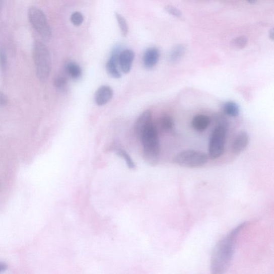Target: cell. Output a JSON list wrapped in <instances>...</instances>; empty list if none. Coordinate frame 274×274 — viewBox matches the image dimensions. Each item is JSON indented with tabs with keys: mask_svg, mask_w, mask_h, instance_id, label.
<instances>
[{
	"mask_svg": "<svg viewBox=\"0 0 274 274\" xmlns=\"http://www.w3.org/2000/svg\"><path fill=\"white\" fill-rule=\"evenodd\" d=\"M155 125L158 132H168L173 130L175 126L174 120L169 115L162 116Z\"/></svg>",
	"mask_w": 274,
	"mask_h": 274,
	"instance_id": "cell-13",
	"label": "cell"
},
{
	"mask_svg": "<svg viewBox=\"0 0 274 274\" xmlns=\"http://www.w3.org/2000/svg\"><path fill=\"white\" fill-rule=\"evenodd\" d=\"M115 17L117 23H118L119 29L121 30L122 36L126 37L128 34V28L124 17L117 13H115Z\"/></svg>",
	"mask_w": 274,
	"mask_h": 274,
	"instance_id": "cell-18",
	"label": "cell"
},
{
	"mask_svg": "<svg viewBox=\"0 0 274 274\" xmlns=\"http://www.w3.org/2000/svg\"><path fill=\"white\" fill-rule=\"evenodd\" d=\"M268 36H269V39L270 40H271L272 41L273 40V39H274V30H273V28L269 30V33H268Z\"/></svg>",
	"mask_w": 274,
	"mask_h": 274,
	"instance_id": "cell-28",
	"label": "cell"
},
{
	"mask_svg": "<svg viewBox=\"0 0 274 274\" xmlns=\"http://www.w3.org/2000/svg\"><path fill=\"white\" fill-rule=\"evenodd\" d=\"M223 111L227 116L236 117L239 114V107L234 101H229L225 103L223 105Z\"/></svg>",
	"mask_w": 274,
	"mask_h": 274,
	"instance_id": "cell-17",
	"label": "cell"
},
{
	"mask_svg": "<svg viewBox=\"0 0 274 274\" xmlns=\"http://www.w3.org/2000/svg\"><path fill=\"white\" fill-rule=\"evenodd\" d=\"M249 143V135L246 131L239 132L236 136L231 147L233 153L235 155L242 153Z\"/></svg>",
	"mask_w": 274,
	"mask_h": 274,
	"instance_id": "cell-8",
	"label": "cell"
},
{
	"mask_svg": "<svg viewBox=\"0 0 274 274\" xmlns=\"http://www.w3.org/2000/svg\"><path fill=\"white\" fill-rule=\"evenodd\" d=\"M118 156L124 159L126 163L127 166L130 169H133L135 167L134 163L129 155L123 150H118L116 152Z\"/></svg>",
	"mask_w": 274,
	"mask_h": 274,
	"instance_id": "cell-20",
	"label": "cell"
},
{
	"mask_svg": "<svg viewBox=\"0 0 274 274\" xmlns=\"http://www.w3.org/2000/svg\"><path fill=\"white\" fill-rule=\"evenodd\" d=\"M165 10L169 14L174 17H181L182 16V13L178 8L172 6H167L165 7Z\"/></svg>",
	"mask_w": 274,
	"mask_h": 274,
	"instance_id": "cell-24",
	"label": "cell"
},
{
	"mask_svg": "<svg viewBox=\"0 0 274 274\" xmlns=\"http://www.w3.org/2000/svg\"><path fill=\"white\" fill-rule=\"evenodd\" d=\"M7 100L4 94L0 92V105L4 106L6 104Z\"/></svg>",
	"mask_w": 274,
	"mask_h": 274,
	"instance_id": "cell-26",
	"label": "cell"
},
{
	"mask_svg": "<svg viewBox=\"0 0 274 274\" xmlns=\"http://www.w3.org/2000/svg\"><path fill=\"white\" fill-rule=\"evenodd\" d=\"M113 91L108 86H102L95 94V101L98 106L105 105L113 98Z\"/></svg>",
	"mask_w": 274,
	"mask_h": 274,
	"instance_id": "cell-12",
	"label": "cell"
},
{
	"mask_svg": "<svg viewBox=\"0 0 274 274\" xmlns=\"http://www.w3.org/2000/svg\"><path fill=\"white\" fill-rule=\"evenodd\" d=\"M217 126H221L229 129L230 124L227 118L221 114H218L214 117Z\"/></svg>",
	"mask_w": 274,
	"mask_h": 274,
	"instance_id": "cell-22",
	"label": "cell"
},
{
	"mask_svg": "<svg viewBox=\"0 0 274 274\" xmlns=\"http://www.w3.org/2000/svg\"><path fill=\"white\" fill-rule=\"evenodd\" d=\"M120 53H121V51H120L119 47H116L113 50L106 64L107 72L111 76L116 79H120L121 77V74L120 73L117 68V63H118V57Z\"/></svg>",
	"mask_w": 274,
	"mask_h": 274,
	"instance_id": "cell-10",
	"label": "cell"
},
{
	"mask_svg": "<svg viewBox=\"0 0 274 274\" xmlns=\"http://www.w3.org/2000/svg\"><path fill=\"white\" fill-rule=\"evenodd\" d=\"M140 139L142 143L145 159L151 165H157L159 159L160 144L155 124L153 123L150 125Z\"/></svg>",
	"mask_w": 274,
	"mask_h": 274,
	"instance_id": "cell-2",
	"label": "cell"
},
{
	"mask_svg": "<svg viewBox=\"0 0 274 274\" xmlns=\"http://www.w3.org/2000/svg\"><path fill=\"white\" fill-rule=\"evenodd\" d=\"M4 0H0V12H1L3 6Z\"/></svg>",
	"mask_w": 274,
	"mask_h": 274,
	"instance_id": "cell-30",
	"label": "cell"
},
{
	"mask_svg": "<svg viewBox=\"0 0 274 274\" xmlns=\"http://www.w3.org/2000/svg\"><path fill=\"white\" fill-rule=\"evenodd\" d=\"M153 123L151 111L145 110L137 119L135 124V131L137 136L140 139L143 132Z\"/></svg>",
	"mask_w": 274,
	"mask_h": 274,
	"instance_id": "cell-7",
	"label": "cell"
},
{
	"mask_svg": "<svg viewBox=\"0 0 274 274\" xmlns=\"http://www.w3.org/2000/svg\"><path fill=\"white\" fill-rule=\"evenodd\" d=\"M55 87L61 91H65L67 88V82L64 77H57L54 82Z\"/></svg>",
	"mask_w": 274,
	"mask_h": 274,
	"instance_id": "cell-21",
	"label": "cell"
},
{
	"mask_svg": "<svg viewBox=\"0 0 274 274\" xmlns=\"http://www.w3.org/2000/svg\"><path fill=\"white\" fill-rule=\"evenodd\" d=\"M160 58V51L156 47H151L145 51L143 57L145 67L150 70L158 63Z\"/></svg>",
	"mask_w": 274,
	"mask_h": 274,
	"instance_id": "cell-11",
	"label": "cell"
},
{
	"mask_svg": "<svg viewBox=\"0 0 274 274\" xmlns=\"http://www.w3.org/2000/svg\"><path fill=\"white\" fill-rule=\"evenodd\" d=\"M248 40L244 36H240L234 38L231 42V46L238 49L244 48L247 45Z\"/></svg>",
	"mask_w": 274,
	"mask_h": 274,
	"instance_id": "cell-19",
	"label": "cell"
},
{
	"mask_svg": "<svg viewBox=\"0 0 274 274\" xmlns=\"http://www.w3.org/2000/svg\"><path fill=\"white\" fill-rule=\"evenodd\" d=\"M29 18L33 27L45 40L51 37V31L46 17L39 8L32 7L29 9Z\"/></svg>",
	"mask_w": 274,
	"mask_h": 274,
	"instance_id": "cell-6",
	"label": "cell"
},
{
	"mask_svg": "<svg viewBox=\"0 0 274 274\" xmlns=\"http://www.w3.org/2000/svg\"><path fill=\"white\" fill-rule=\"evenodd\" d=\"M186 51V47L183 44H178L175 46L171 50L169 55V61L170 63L175 64L181 61Z\"/></svg>",
	"mask_w": 274,
	"mask_h": 274,
	"instance_id": "cell-15",
	"label": "cell"
},
{
	"mask_svg": "<svg viewBox=\"0 0 274 274\" xmlns=\"http://www.w3.org/2000/svg\"><path fill=\"white\" fill-rule=\"evenodd\" d=\"M7 65V57L5 50L0 47V67L3 71L6 70Z\"/></svg>",
	"mask_w": 274,
	"mask_h": 274,
	"instance_id": "cell-25",
	"label": "cell"
},
{
	"mask_svg": "<svg viewBox=\"0 0 274 274\" xmlns=\"http://www.w3.org/2000/svg\"><path fill=\"white\" fill-rule=\"evenodd\" d=\"M72 23L76 27L80 26L84 21L83 15L80 12L74 13L71 17Z\"/></svg>",
	"mask_w": 274,
	"mask_h": 274,
	"instance_id": "cell-23",
	"label": "cell"
},
{
	"mask_svg": "<svg viewBox=\"0 0 274 274\" xmlns=\"http://www.w3.org/2000/svg\"><path fill=\"white\" fill-rule=\"evenodd\" d=\"M207 154L195 150H186L179 153L174 159L176 164L187 168H198L207 164Z\"/></svg>",
	"mask_w": 274,
	"mask_h": 274,
	"instance_id": "cell-5",
	"label": "cell"
},
{
	"mask_svg": "<svg viewBox=\"0 0 274 274\" xmlns=\"http://www.w3.org/2000/svg\"><path fill=\"white\" fill-rule=\"evenodd\" d=\"M33 58L38 79L46 82L51 71V58L47 47L41 42L37 41L34 44Z\"/></svg>",
	"mask_w": 274,
	"mask_h": 274,
	"instance_id": "cell-3",
	"label": "cell"
},
{
	"mask_svg": "<svg viewBox=\"0 0 274 274\" xmlns=\"http://www.w3.org/2000/svg\"><path fill=\"white\" fill-rule=\"evenodd\" d=\"M65 70L68 75L74 80H79L82 75L81 67L75 62L70 61L66 63Z\"/></svg>",
	"mask_w": 274,
	"mask_h": 274,
	"instance_id": "cell-16",
	"label": "cell"
},
{
	"mask_svg": "<svg viewBox=\"0 0 274 274\" xmlns=\"http://www.w3.org/2000/svg\"><path fill=\"white\" fill-rule=\"evenodd\" d=\"M246 222L239 225L222 238L214 247L211 259V269L214 274H223L229 268L234 258L238 235Z\"/></svg>",
	"mask_w": 274,
	"mask_h": 274,
	"instance_id": "cell-1",
	"label": "cell"
},
{
	"mask_svg": "<svg viewBox=\"0 0 274 274\" xmlns=\"http://www.w3.org/2000/svg\"><path fill=\"white\" fill-rule=\"evenodd\" d=\"M228 129L221 126H216L210 137L209 144V158L212 160L220 158L224 154Z\"/></svg>",
	"mask_w": 274,
	"mask_h": 274,
	"instance_id": "cell-4",
	"label": "cell"
},
{
	"mask_svg": "<svg viewBox=\"0 0 274 274\" xmlns=\"http://www.w3.org/2000/svg\"><path fill=\"white\" fill-rule=\"evenodd\" d=\"M134 58V53L131 49H125L120 53L118 64L121 71L124 74L129 73L131 70Z\"/></svg>",
	"mask_w": 274,
	"mask_h": 274,
	"instance_id": "cell-9",
	"label": "cell"
},
{
	"mask_svg": "<svg viewBox=\"0 0 274 274\" xmlns=\"http://www.w3.org/2000/svg\"><path fill=\"white\" fill-rule=\"evenodd\" d=\"M210 124V117L203 114L196 115L193 118L191 121V126L197 131H204Z\"/></svg>",
	"mask_w": 274,
	"mask_h": 274,
	"instance_id": "cell-14",
	"label": "cell"
},
{
	"mask_svg": "<svg viewBox=\"0 0 274 274\" xmlns=\"http://www.w3.org/2000/svg\"><path fill=\"white\" fill-rule=\"evenodd\" d=\"M8 269V265L4 262H0V272L6 271Z\"/></svg>",
	"mask_w": 274,
	"mask_h": 274,
	"instance_id": "cell-27",
	"label": "cell"
},
{
	"mask_svg": "<svg viewBox=\"0 0 274 274\" xmlns=\"http://www.w3.org/2000/svg\"><path fill=\"white\" fill-rule=\"evenodd\" d=\"M246 1L247 2V3L253 5L255 4L256 3L257 0H246Z\"/></svg>",
	"mask_w": 274,
	"mask_h": 274,
	"instance_id": "cell-29",
	"label": "cell"
}]
</instances>
